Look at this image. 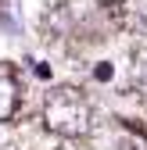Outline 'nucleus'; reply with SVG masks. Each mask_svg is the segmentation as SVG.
Returning a JSON list of instances; mask_svg holds the SVG:
<instances>
[{"label": "nucleus", "mask_w": 147, "mask_h": 150, "mask_svg": "<svg viewBox=\"0 0 147 150\" xmlns=\"http://www.w3.org/2000/svg\"><path fill=\"white\" fill-rule=\"evenodd\" d=\"M43 125L50 129L54 136L76 139V136H86L90 132L93 115H90V104L83 100L79 89L58 86V89H50L47 100H43Z\"/></svg>", "instance_id": "nucleus-1"}, {"label": "nucleus", "mask_w": 147, "mask_h": 150, "mask_svg": "<svg viewBox=\"0 0 147 150\" xmlns=\"http://www.w3.org/2000/svg\"><path fill=\"white\" fill-rule=\"evenodd\" d=\"M18 111V82L11 75H0V122H11Z\"/></svg>", "instance_id": "nucleus-2"}, {"label": "nucleus", "mask_w": 147, "mask_h": 150, "mask_svg": "<svg viewBox=\"0 0 147 150\" xmlns=\"http://www.w3.org/2000/svg\"><path fill=\"white\" fill-rule=\"evenodd\" d=\"M129 82H133V89L140 93V97H147V61H136L129 68Z\"/></svg>", "instance_id": "nucleus-3"}, {"label": "nucleus", "mask_w": 147, "mask_h": 150, "mask_svg": "<svg viewBox=\"0 0 147 150\" xmlns=\"http://www.w3.org/2000/svg\"><path fill=\"white\" fill-rule=\"evenodd\" d=\"M111 75H115V68H111V64H108V61L93 68V79H101V82H104V79H111Z\"/></svg>", "instance_id": "nucleus-4"}]
</instances>
